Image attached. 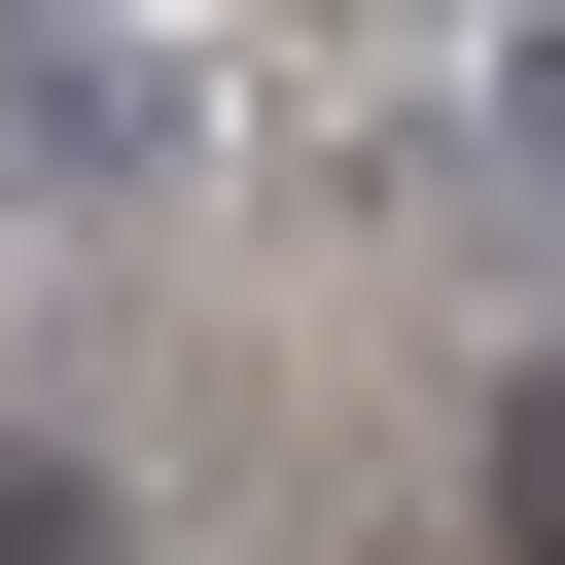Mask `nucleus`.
Returning <instances> with one entry per match:
<instances>
[{
    "instance_id": "1",
    "label": "nucleus",
    "mask_w": 565,
    "mask_h": 565,
    "mask_svg": "<svg viewBox=\"0 0 565 565\" xmlns=\"http://www.w3.org/2000/svg\"><path fill=\"white\" fill-rule=\"evenodd\" d=\"M0 141H71V177H177V71H141V0H0Z\"/></svg>"
},
{
    "instance_id": "2",
    "label": "nucleus",
    "mask_w": 565,
    "mask_h": 565,
    "mask_svg": "<svg viewBox=\"0 0 565 565\" xmlns=\"http://www.w3.org/2000/svg\"><path fill=\"white\" fill-rule=\"evenodd\" d=\"M459 530H494V565H565V353L494 388V459H459Z\"/></svg>"
},
{
    "instance_id": "3",
    "label": "nucleus",
    "mask_w": 565,
    "mask_h": 565,
    "mask_svg": "<svg viewBox=\"0 0 565 565\" xmlns=\"http://www.w3.org/2000/svg\"><path fill=\"white\" fill-rule=\"evenodd\" d=\"M0 565H141V530H106V459H35V424H0Z\"/></svg>"
},
{
    "instance_id": "4",
    "label": "nucleus",
    "mask_w": 565,
    "mask_h": 565,
    "mask_svg": "<svg viewBox=\"0 0 565 565\" xmlns=\"http://www.w3.org/2000/svg\"><path fill=\"white\" fill-rule=\"evenodd\" d=\"M388 35H494V0H388Z\"/></svg>"
}]
</instances>
